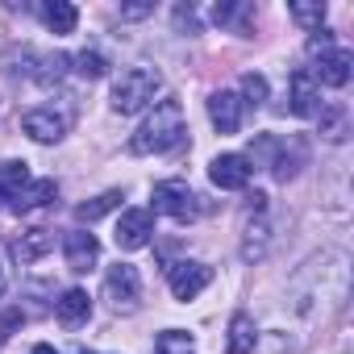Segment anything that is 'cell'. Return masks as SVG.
<instances>
[{
    "label": "cell",
    "instance_id": "1",
    "mask_svg": "<svg viewBox=\"0 0 354 354\" xmlns=\"http://www.w3.org/2000/svg\"><path fill=\"white\" fill-rule=\"evenodd\" d=\"M188 125H184V104L180 100H158L154 113L138 125V133L129 138L133 154H167L184 142Z\"/></svg>",
    "mask_w": 354,
    "mask_h": 354
},
{
    "label": "cell",
    "instance_id": "2",
    "mask_svg": "<svg viewBox=\"0 0 354 354\" xmlns=\"http://www.w3.org/2000/svg\"><path fill=\"white\" fill-rule=\"evenodd\" d=\"M158 88H162V75L154 67H129V71H121L117 84H113V113H121V117L142 113L158 96Z\"/></svg>",
    "mask_w": 354,
    "mask_h": 354
},
{
    "label": "cell",
    "instance_id": "3",
    "mask_svg": "<svg viewBox=\"0 0 354 354\" xmlns=\"http://www.w3.org/2000/svg\"><path fill=\"white\" fill-rule=\"evenodd\" d=\"M150 201H154V213H162V217H171V221H180V225L201 217L196 192H192L184 180H167V184H158Z\"/></svg>",
    "mask_w": 354,
    "mask_h": 354
},
{
    "label": "cell",
    "instance_id": "4",
    "mask_svg": "<svg viewBox=\"0 0 354 354\" xmlns=\"http://www.w3.org/2000/svg\"><path fill=\"white\" fill-rule=\"evenodd\" d=\"M209 279H213V271L205 267V263H171L167 267V283H171V296L175 300H196L205 288H209Z\"/></svg>",
    "mask_w": 354,
    "mask_h": 354
},
{
    "label": "cell",
    "instance_id": "5",
    "mask_svg": "<svg viewBox=\"0 0 354 354\" xmlns=\"http://www.w3.org/2000/svg\"><path fill=\"white\" fill-rule=\"evenodd\" d=\"M250 175H254V167H250L246 154H217V158L209 162V180H213L221 192H242V188L250 184Z\"/></svg>",
    "mask_w": 354,
    "mask_h": 354
},
{
    "label": "cell",
    "instance_id": "6",
    "mask_svg": "<svg viewBox=\"0 0 354 354\" xmlns=\"http://www.w3.org/2000/svg\"><path fill=\"white\" fill-rule=\"evenodd\" d=\"M150 234H154V217H150V209H125L121 213V221H117V246L121 250H142L146 242H150Z\"/></svg>",
    "mask_w": 354,
    "mask_h": 354
},
{
    "label": "cell",
    "instance_id": "7",
    "mask_svg": "<svg viewBox=\"0 0 354 354\" xmlns=\"http://www.w3.org/2000/svg\"><path fill=\"white\" fill-rule=\"evenodd\" d=\"M104 292H109V300H113L117 308H133V304H138V296H142L138 267H129V263L109 267V275H104Z\"/></svg>",
    "mask_w": 354,
    "mask_h": 354
},
{
    "label": "cell",
    "instance_id": "8",
    "mask_svg": "<svg viewBox=\"0 0 354 354\" xmlns=\"http://www.w3.org/2000/svg\"><path fill=\"white\" fill-rule=\"evenodd\" d=\"M350 50H342V46H333V50H321V59H317V67L308 71L313 80H317V88L325 84V88H346L350 84Z\"/></svg>",
    "mask_w": 354,
    "mask_h": 354
},
{
    "label": "cell",
    "instance_id": "9",
    "mask_svg": "<svg viewBox=\"0 0 354 354\" xmlns=\"http://www.w3.org/2000/svg\"><path fill=\"white\" fill-rule=\"evenodd\" d=\"M63 254H67V267H71L75 275H84V271L96 267V259H100V242H96L88 230H71V234H63Z\"/></svg>",
    "mask_w": 354,
    "mask_h": 354
},
{
    "label": "cell",
    "instance_id": "10",
    "mask_svg": "<svg viewBox=\"0 0 354 354\" xmlns=\"http://www.w3.org/2000/svg\"><path fill=\"white\" fill-rule=\"evenodd\" d=\"M21 129L34 138V142H59L67 133V117H59L55 109H30L21 117Z\"/></svg>",
    "mask_w": 354,
    "mask_h": 354
},
{
    "label": "cell",
    "instance_id": "11",
    "mask_svg": "<svg viewBox=\"0 0 354 354\" xmlns=\"http://www.w3.org/2000/svg\"><path fill=\"white\" fill-rule=\"evenodd\" d=\"M292 113L296 117H317V109H321V88H317V80L300 67V71H292Z\"/></svg>",
    "mask_w": 354,
    "mask_h": 354
},
{
    "label": "cell",
    "instance_id": "12",
    "mask_svg": "<svg viewBox=\"0 0 354 354\" xmlns=\"http://www.w3.org/2000/svg\"><path fill=\"white\" fill-rule=\"evenodd\" d=\"M209 117H213L217 133H238V125H242V100L234 92H213L209 96Z\"/></svg>",
    "mask_w": 354,
    "mask_h": 354
},
{
    "label": "cell",
    "instance_id": "13",
    "mask_svg": "<svg viewBox=\"0 0 354 354\" xmlns=\"http://www.w3.org/2000/svg\"><path fill=\"white\" fill-rule=\"evenodd\" d=\"M55 317H59L67 329L84 325V321L92 317V300H88V292H84V288H67V292L55 300Z\"/></svg>",
    "mask_w": 354,
    "mask_h": 354
},
{
    "label": "cell",
    "instance_id": "14",
    "mask_svg": "<svg viewBox=\"0 0 354 354\" xmlns=\"http://www.w3.org/2000/svg\"><path fill=\"white\" fill-rule=\"evenodd\" d=\"M26 184H30V167H26V162H17V158L0 162V209L13 205V201L21 196Z\"/></svg>",
    "mask_w": 354,
    "mask_h": 354
},
{
    "label": "cell",
    "instance_id": "15",
    "mask_svg": "<svg viewBox=\"0 0 354 354\" xmlns=\"http://www.w3.org/2000/svg\"><path fill=\"white\" fill-rule=\"evenodd\" d=\"M55 196H59V184H55V180H30V184L21 188V196H17V201H13L9 209H13V213H30V209H46V205H50Z\"/></svg>",
    "mask_w": 354,
    "mask_h": 354
},
{
    "label": "cell",
    "instance_id": "16",
    "mask_svg": "<svg viewBox=\"0 0 354 354\" xmlns=\"http://www.w3.org/2000/svg\"><path fill=\"white\" fill-rule=\"evenodd\" d=\"M254 321L246 313H234L230 317V342H225V354H250L254 350Z\"/></svg>",
    "mask_w": 354,
    "mask_h": 354
},
{
    "label": "cell",
    "instance_id": "17",
    "mask_svg": "<svg viewBox=\"0 0 354 354\" xmlns=\"http://www.w3.org/2000/svg\"><path fill=\"white\" fill-rule=\"evenodd\" d=\"M42 21H46L50 34H71L80 13H75V5H67V0H46V5H42Z\"/></svg>",
    "mask_w": 354,
    "mask_h": 354
},
{
    "label": "cell",
    "instance_id": "18",
    "mask_svg": "<svg viewBox=\"0 0 354 354\" xmlns=\"http://www.w3.org/2000/svg\"><path fill=\"white\" fill-rule=\"evenodd\" d=\"M50 246H55V234H50V230H30V234H21V242L13 246V254H17L21 263H34V259H42Z\"/></svg>",
    "mask_w": 354,
    "mask_h": 354
},
{
    "label": "cell",
    "instance_id": "19",
    "mask_svg": "<svg viewBox=\"0 0 354 354\" xmlns=\"http://www.w3.org/2000/svg\"><path fill=\"white\" fill-rule=\"evenodd\" d=\"M117 205H121V192H104V196H96V201H88V205H80V209H75V217L92 225V221H100L104 213H113Z\"/></svg>",
    "mask_w": 354,
    "mask_h": 354
},
{
    "label": "cell",
    "instance_id": "20",
    "mask_svg": "<svg viewBox=\"0 0 354 354\" xmlns=\"http://www.w3.org/2000/svg\"><path fill=\"white\" fill-rule=\"evenodd\" d=\"M192 333H184V329H167V333H158V342H154V354H192Z\"/></svg>",
    "mask_w": 354,
    "mask_h": 354
},
{
    "label": "cell",
    "instance_id": "21",
    "mask_svg": "<svg viewBox=\"0 0 354 354\" xmlns=\"http://www.w3.org/2000/svg\"><path fill=\"white\" fill-rule=\"evenodd\" d=\"M71 63H75V71H80L84 80H100V75H109V63H104V55H96V50H80Z\"/></svg>",
    "mask_w": 354,
    "mask_h": 354
},
{
    "label": "cell",
    "instance_id": "22",
    "mask_svg": "<svg viewBox=\"0 0 354 354\" xmlns=\"http://www.w3.org/2000/svg\"><path fill=\"white\" fill-rule=\"evenodd\" d=\"M292 17H296L304 30H321V26H325V0H317V5H304V0H296V5H292Z\"/></svg>",
    "mask_w": 354,
    "mask_h": 354
},
{
    "label": "cell",
    "instance_id": "23",
    "mask_svg": "<svg viewBox=\"0 0 354 354\" xmlns=\"http://www.w3.org/2000/svg\"><path fill=\"white\" fill-rule=\"evenodd\" d=\"M242 96H246L250 104H263V100H267V80H263V75H254V71H250V75H242Z\"/></svg>",
    "mask_w": 354,
    "mask_h": 354
},
{
    "label": "cell",
    "instance_id": "24",
    "mask_svg": "<svg viewBox=\"0 0 354 354\" xmlns=\"http://www.w3.org/2000/svg\"><path fill=\"white\" fill-rule=\"evenodd\" d=\"M146 13H154V5H125L121 9V17H146Z\"/></svg>",
    "mask_w": 354,
    "mask_h": 354
},
{
    "label": "cell",
    "instance_id": "25",
    "mask_svg": "<svg viewBox=\"0 0 354 354\" xmlns=\"http://www.w3.org/2000/svg\"><path fill=\"white\" fill-rule=\"evenodd\" d=\"M246 209H250V213H263V209H267V196H263V192H250V196H246Z\"/></svg>",
    "mask_w": 354,
    "mask_h": 354
},
{
    "label": "cell",
    "instance_id": "26",
    "mask_svg": "<svg viewBox=\"0 0 354 354\" xmlns=\"http://www.w3.org/2000/svg\"><path fill=\"white\" fill-rule=\"evenodd\" d=\"M30 354H59V350H55V346H46V342H42V346H34V350H30Z\"/></svg>",
    "mask_w": 354,
    "mask_h": 354
}]
</instances>
